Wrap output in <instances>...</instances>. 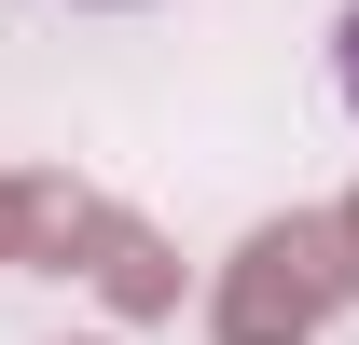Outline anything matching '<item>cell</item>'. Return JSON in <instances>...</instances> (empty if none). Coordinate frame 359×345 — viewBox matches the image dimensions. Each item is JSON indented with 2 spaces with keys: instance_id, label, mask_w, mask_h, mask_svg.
I'll list each match as a JSON object with an SVG mask.
<instances>
[{
  "instance_id": "obj_1",
  "label": "cell",
  "mask_w": 359,
  "mask_h": 345,
  "mask_svg": "<svg viewBox=\"0 0 359 345\" xmlns=\"http://www.w3.org/2000/svg\"><path fill=\"white\" fill-rule=\"evenodd\" d=\"M332 69H346V111H359V14H346V42H332Z\"/></svg>"
}]
</instances>
